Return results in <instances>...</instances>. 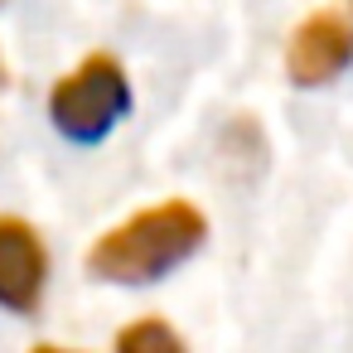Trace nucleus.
<instances>
[{"label":"nucleus","mask_w":353,"mask_h":353,"mask_svg":"<svg viewBox=\"0 0 353 353\" xmlns=\"http://www.w3.org/2000/svg\"><path fill=\"white\" fill-rule=\"evenodd\" d=\"M199 242H203V213L189 208L184 199H174V203L136 213L126 228L107 232L92 247V276L141 285V281H155L170 266H179L189 252H199Z\"/></svg>","instance_id":"obj_1"},{"label":"nucleus","mask_w":353,"mask_h":353,"mask_svg":"<svg viewBox=\"0 0 353 353\" xmlns=\"http://www.w3.org/2000/svg\"><path fill=\"white\" fill-rule=\"evenodd\" d=\"M126 78L112 59H88L78 73H68L59 88H54V102H49V117L54 126L68 136V141H102L121 112H126Z\"/></svg>","instance_id":"obj_2"},{"label":"nucleus","mask_w":353,"mask_h":353,"mask_svg":"<svg viewBox=\"0 0 353 353\" xmlns=\"http://www.w3.org/2000/svg\"><path fill=\"white\" fill-rule=\"evenodd\" d=\"M44 271L49 261H44L39 232L20 218H0V305L15 314H30L39 305Z\"/></svg>","instance_id":"obj_3"},{"label":"nucleus","mask_w":353,"mask_h":353,"mask_svg":"<svg viewBox=\"0 0 353 353\" xmlns=\"http://www.w3.org/2000/svg\"><path fill=\"white\" fill-rule=\"evenodd\" d=\"M348 59H353V30L339 15H314L295 30L285 68L300 88H319V83L339 78L348 68Z\"/></svg>","instance_id":"obj_4"},{"label":"nucleus","mask_w":353,"mask_h":353,"mask_svg":"<svg viewBox=\"0 0 353 353\" xmlns=\"http://www.w3.org/2000/svg\"><path fill=\"white\" fill-rule=\"evenodd\" d=\"M117 348H126V353H179V334L174 329H165L160 319H145V324H131L121 339H117Z\"/></svg>","instance_id":"obj_5"},{"label":"nucleus","mask_w":353,"mask_h":353,"mask_svg":"<svg viewBox=\"0 0 353 353\" xmlns=\"http://www.w3.org/2000/svg\"><path fill=\"white\" fill-rule=\"evenodd\" d=\"M0 78H6V68H0Z\"/></svg>","instance_id":"obj_6"}]
</instances>
